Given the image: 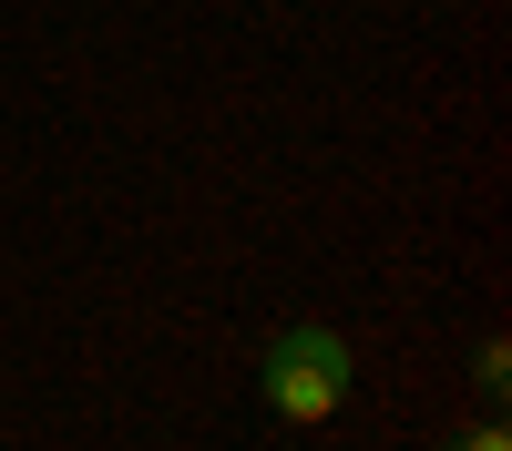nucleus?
I'll use <instances>...</instances> for the list:
<instances>
[{
  "label": "nucleus",
  "mask_w": 512,
  "mask_h": 451,
  "mask_svg": "<svg viewBox=\"0 0 512 451\" xmlns=\"http://www.w3.org/2000/svg\"><path fill=\"white\" fill-rule=\"evenodd\" d=\"M359 359L338 328H277L267 339V410H287V421H328L338 400H349Z\"/></svg>",
  "instance_id": "obj_1"
},
{
  "label": "nucleus",
  "mask_w": 512,
  "mask_h": 451,
  "mask_svg": "<svg viewBox=\"0 0 512 451\" xmlns=\"http://www.w3.org/2000/svg\"><path fill=\"white\" fill-rule=\"evenodd\" d=\"M451 451H512V441H502V421H482V431H461Z\"/></svg>",
  "instance_id": "obj_2"
}]
</instances>
